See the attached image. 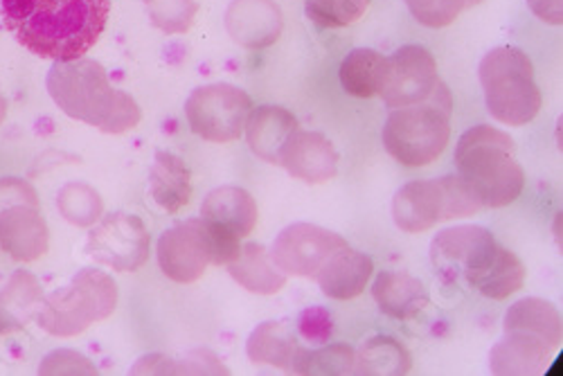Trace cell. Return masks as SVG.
Segmentation results:
<instances>
[{
  "mask_svg": "<svg viewBox=\"0 0 563 376\" xmlns=\"http://www.w3.org/2000/svg\"><path fill=\"white\" fill-rule=\"evenodd\" d=\"M152 197L169 214L180 212L192 201V174L187 163L169 152H158L152 167Z\"/></svg>",
  "mask_w": 563,
  "mask_h": 376,
  "instance_id": "d4e9b609",
  "label": "cell"
},
{
  "mask_svg": "<svg viewBox=\"0 0 563 376\" xmlns=\"http://www.w3.org/2000/svg\"><path fill=\"white\" fill-rule=\"evenodd\" d=\"M152 23L165 34H183L195 25L199 3L197 0H150Z\"/></svg>",
  "mask_w": 563,
  "mask_h": 376,
  "instance_id": "836d02e7",
  "label": "cell"
},
{
  "mask_svg": "<svg viewBox=\"0 0 563 376\" xmlns=\"http://www.w3.org/2000/svg\"><path fill=\"white\" fill-rule=\"evenodd\" d=\"M279 165L302 183L320 185L339 174V152L327 135L298 129L282 150Z\"/></svg>",
  "mask_w": 563,
  "mask_h": 376,
  "instance_id": "5bb4252c",
  "label": "cell"
},
{
  "mask_svg": "<svg viewBox=\"0 0 563 376\" xmlns=\"http://www.w3.org/2000/svg\"><path fill=\"white\" fill-rule=\"evenodd\" d=\"M133 374H228V367L210 352H195L187 361H174L163 354H150L140 358Z\"/></svg>",
  "mask_w": 563,
  "mask_h": 376,
  "instance_id": "1f68e13d",
  "label": "cell"
},
{
  "mask_svg": "<svg viewBox=\"0 0 563 376\" xmlns=\"http://www.w3.org/2000/svg\"><path fill=\"white\" fill-rule=\"evenodd\" d=\"M345 246L350 244L332 230L313 223H294L275 237L271 259L287 275L316 277L330 257Z\"/></svg>",
  "mask_w": 563,
  "mask_h": 376,
  "instance_id": "30bf717a",
  "label": "cell"
},
{
  "mask_svg": "<svg viewBox=\"0 0 563 376\" xmlns=\"http://www.w3.org/2000/svg\"><path fill=\"white\" fill-rule=\"evenodd\" d=\"M152 237L135 214L113 212L90 230L88 255L120 273H135L150 259Z\"/></svg>",
  "mask_w": 563,
  "mask_h": 376,
  "instance_id": "9c48e42d",
  "label": "cell"
},
{
  "mask_svg": "<svg viewBox=\"0 0 563 376\" xmlns=\"http://www.w3.org/2000/svg\"><path fill=\"white\" fill-rule=\"evenodd\" d=\"M38 372L41 374H98V367L79 352L59 350L43 358Z\"/></svg>",
  "mask_w": 563,
  "mask_h": 376,
  "instance_id": "d590c367",
  "label": "cell"
},
{
  "mask_svg": "<svg viewBox=\"0 0 563 376\" xmlns=\"http://www.w3.org/2000/svg\"><path fill=\"white\" fill-rule=\"evenodd\" d=\"M300 336L311 345H324L334 332V322L322 307H311L300 313L298 320Z\"/></svg>",
  "mask_w": 563,
  "mask_h": 376,
  "instance_id": "8d00e7d4",
  "label": "cell"
},
{
  "mask_svg": "<svg viewBox=\"0 0 563 376\" xmlns=\"http://www.w3.org/2000/svg\"><path fill=\"white\" fill-rule=\"evenodd\" d=\"M296 115L277 104H264L255 109L246 122V137L251 152L264 163L279 165V154L289 143V137L298 131Z\"/></svg>",
  "mask_w": 563,
  "mask_h": 376,
  "instance_id": "ac0fdd59",
  "label": "cell"
},
{
  "mask_svg": "<svg viewBox=\"0 0 563 376\" xmlns=\"http://www.w3.org/2000/svg\"><path fill=\"white\" fill-rule=\"evenodd\" d=\"M201 219L246 240L257 225V203L244 187H217L201 206Z\"/></svg>",
  "mask_w": 563,
  "mask_h": 376,
  "instance_id": "ffe728a7",
  "label": "cell"
},
{
  "mask_svg": "<svg viewBox=\"0 0 563 376\" xmlns=\"http://www.w3.org/2000/svg\"><path fill=\"white\" fill-rule=\"evenodd\" d=\"M455 165L460 180L483 208L511 206L526 190V172L516 161L514 140L489 124L462 133Z\"/></svg>",
  "mask_w": 563,
  "mask_h": 376,
  "instance_id": "3957f363",
  "label": "cell"
},
{
  "mask_svg": "<svg viewBox=\"0 0 563 376\" xmlns=\"http://www.w3.org/2000/svg\"><path fill=\"white\" fill-rule=\"evenodd\" d=\"M118 307L115 279L100 268H81L70 285L43 298L36 322L57 339L77 336L92 324L113 316Z\"/></svg>",
  "mask_w": 563,
  "mask_h": 376,
  "instance_id": "8992f818",
  "label": "cell"
},
{
  "mask_svg": "<svg viewBox=\"0 0 563 376\" xmlns=\"http://www.w3.org/2000/svg\"><path fill=\"white\" fill-rule=\"evenodd\" d=\"M57 208L62 217L77 228H88L92 223H98L104 212L102 197L86 183L64 185L57 195Z\"/></svg>",
  "mask_w": 563,
  "mask_h": 376,
  "instance_id": "4dcf8cb0",
  "label": "cell"
},
{
  "mask_svg": "<svg viewBox=\"0 0 563 376\" xmlns=\"http://www.w3.org/2000/svg\"><path fill=\"white\" fill-rule=\"evenodd\" d=\"M372 273H374L372 257L345 246L343 251L330 257V262L320 268L316 277L327 298L352 300L365 291Z\"/></svg>",
  "mask_w": 563,
  "mask_h": 376,
  "instance_id": "44dd1931",
  "label": "cell"
},
{
  "mask_svg": "<svg viewBox=\"0 0 563 376\" xmlns=\"http://www.w3.org/2000/svg\"><path fill=\"white\" fill-rule=\"evenodd\" d=\"M208 264L210 253L201 219L176 223L163 232L158 240V266L169 279L178 285H192L203 277Z\"/></svg>",
  "mask_w": 563,
  "mask_h": 376,
  "instance_id": "7c38bea8",
  "label": "cell"
},
{
  "mask_svg": "<svg viewBox=\"0 0 563 376\" xmlns=\"http://www.w3.org/2000/svg\"><path fill=\"white\" fill-rule=\"evenodd\" d=\"M372 296L386 316L397 320L417 318L431 302L429 291L421 285V279L395 270L379 273V277L374 279Z\"/></svg>",
  "mask_w": 563,
  "mask_h": 376,
  "instance_id": "7402d4cb",
  "label": "cell"
},
{
  "mask_svg": "<svg viewBox=\"0 0 563 376\" xmlns=\"http://www.w3.org/2000/svg\"><path fill=\"white\" fill-rule=\"evenodd\" d=\"M111 0H0L12 36L38 59H84L107 30Z\"/></svg>",
  "mask_w": 563,
  "mask_h": 376,
  "instance_id": "6da1fadb",
  "label": "cell"
},
{
  "mask_svg": "<svg viewBox=\"0 0 563 376\" xmlns=\"http://www.w3.org/2000/svg\"><path fill=\"white\" fill-rule=\"evenodd\" d=\"M464 279L481 296L489 300H505L523 289L526 266L511 251L496 242L476 266L464 273Z\"/></svg>",
  "mask_w": 563,
  "mask_h": 376,
  "instance_id": "2e32d148",
  "label": "cell"
},
{
  "mask_svg": "<svg viewBox=\"0 0 563 376\" xmlns=\"http://www.w3.org/2000/svg\"><path fill=\"white\" fill-rule=\"evenodd\" d=\"M481 84L489 113L509 126L532 122L543 104L532 59L511 45H500L481 62Z\"/></svg>",
  "mask_w": 563,
  "mask_h": 376,
  "instance_id": "5b68a950",
  "label": "cell"
},
{
  "mask_svg": "<svg viewBox=\"0 0 563 376\" xmlns=\"http://www.w3.org/2000/svg\"><path fill=\"white\" fill-rule=\"evenodd\" d=\"M410 367V352L390 336H374L356 352V369L365 376H404Z\"/></svg>",
  "mask_w": 563,
  "mask_h": 376,
  "instance_id": "f1b7e54d",
  "label": "cell"
},
{
  "mask_svg": "<svg viewBox=\"0 0 563 376\" xmlns=\"http://www.w3.org/2000/svg\"><path fill=\"white\" fill-rule=\"evenodd\" d=\"M225 30L244 48L262 51L279 38L285 19L275 0H232L225 12Z\"/></svg>",
  "mask_w": 563,
  "mask_h": 376,
  "instance_id": "9a60e30c",
  "label": "cell"
},
{
  "mask_svg": "<svg viewBox=\"0 0 563 376\" xmlns=\"http://www.w3.org/2000/svg\"><path fill=\"white\" fill-rule=\"evenodd\" d=\"M483 206L457 174L438 180L406 183L393 199V219L399 230L417 234L451 219L472 217Z\"/></svg>",
  "mask_w": 563,
  "mask_h": 376,
  "instance_id": "52a82bcc",
  "label": "cell"
},
{
  "mask_svg": "<svg viewBox=\"0 0 563 376\" xmlns=\"http://www.w3.org/2000/svg\"><path fill=\"white\" fill-rule=\"evenodd\" d=\"M230 277L251 294L273 296L285 289L287 273H282L262 244H244L240 257L228 264Z\"/></svg>",
  "mask_w": 563,
  "mask_h": 376,
  "instance_id": "4316f807",
  "label": "cell"
},
{
  "mask_svg": "<svg viewBox=\"0 0 563 376\" xmlns=\"http://www.w3.org/2000/svg\"><path fill=\"white\" fill-rule=\"evenodd\" d=\"M21 201H30V203H38V195L34 187L23 180V178H0V208L12 206V203H21Z\"/></svg>",
  "mask_w": 563,
  "mask_h": 376,
  "instance_id": "74e56055",
  "label": "cell"
},
{
  "mask_svg": "<svg viewBox=\"0 0 563 376\" xmlns=\"http://www.w3.org/2000/svg\"><path fill=\"white\" fill-rule=\"evenodd\" d=\"M548 343L532 334L505 332V339L498 341L489 354V365L494 374L523 376V374H543L554 356Z\"/></svg>",
  "mask_w": 563,
  "mask_h": 376,
  "instance_id": "d6986e66",
  "label": "cell"
},
{
  "mask_svg": "<svg viewBox=\"0 0 563 376\" xmlns=\"http://www.w3.org/2000/svg\"><path fill=\"white\" fill-rule=\"evenodd\" d=\"M494 242V232L483 225H455L442 230L433 240L431 259L440 273L453 279L472 266Z\"/></svg>",
  "mask_w": 563,
  "mask_h": 376,
  "instance_id": "e0dca14e",
  "label": "cell"
},
{
  "mask_svg": "<svg viewBox=\"0 0 563 376\" xmlns=\"http://www.w3.org/2000/svg\"><path fill=\"white\" fill-rule=\"evenodd\" d=\"M300 350L302 347L294 334V329L285 320H266L257 324L246 345V354L253 363L291 372Z\"/></svg>",
  "mask_w": 563,
  "mask_h": 376,
  "instance_id": "484cf974",
  "label": "cell"
},
{
  "mask_svg": "<svg viewBox=\"0 0 563 376\" xmlns=\"http://www.w3.org/2000/svg\"><path fill=\"white\" fill-rule=\"evenodd\" d=\"M251 113L253 100L249 92L230 84L201 86L185 102V118L192 133L219 145L240 140Z\"/></svg>",
  "mask_w": 563,
  "mask_h": 376,
  "instance_id": "ba28073f",
  "label": "cell"
},
{
  "mask_svg": "<svg viewBox=\"0 0 563 376\" xmlns=\"http://www.w3.org/2000/svg\"><path fill=\"white\" fill-rule=\"evenodd\" d=\"M369 0H307V16L324 30L347 27L367 12Z\"/></svg>",
  "mask_w": 563,
  "mask_h": 376,
  "instance_id": "d6a6232c",
  "label": "cell"
},
{
  "mask_svg": "<svg viewBox=\"0 0 563 376\" xmlns=\"http://www.w3.org/2000/svg\"><path fill=\"white\" fill-rule=\"evenodd\" d=\"M145 3H150V0H145Z\"/></svg>",
  "mask_w": 563,
  "mask_h": 376,
  "instance_id": "b9f144b4",
  "label": "cell"
},
{
  "mask_svg": "<svg viewBox=\"0 0 563 376\" xmlns=\"http://www.w3.org/2000/svg\"><path fill=\"white\" fill-rule=\"evenodd\" d=\"M339 77L347 96L358 100H372L384 92L388 59L377 51L356 48L343 59Z\"/></svg>",
  "mask_w": 563,
  "mask_h": 376,
  "instance_id": "83f0119b",
  "label": "cell"
},
{
  "mask_svg": "<svg viewBox=\"0 0 563 376\" xmlns=\"http://www.w3.org/2000/svg\"><path fill=\"white\" fill-rule=\"evenodd\" d=\"M43 302V289L36 275L30 270H16L8 285L0 289V336L21 332V329L36 318Z\"/></svg>",
  "mask_w": 563,
  "mask_h": 376,
  "instance_id": "603a6c76",
  "label": "cell"
},
{
  "mask_svg": "<svg viewBox=\"0 0 563 376\" xmlns=\"http://www.w3.org/2000/svg\"><path fill=\"white\" fill-rule=\"evenodd\" d=\"M417 23L424 27H446L464 10V0H404Z\"/></svg>",
  "mask_w": 563,
  "mask_h": 376,
  "instance_id": "e575fe53",
  "label": "cell"
},
{
  "mask_svg": "<svg viewBox=\"0 0 563 376\" xmlns=\"http://www.w3.org/2000/svg\"><path fill=\"white\" fill-rule=\"evenodd\" d=\"M48 92L68 118L104 133H126L143 120L137 102L111 84L100 62H55L48 73Z\"/></svg>",
  "mask_w": 563,
  "mask_h": 376,
  "instance_id": "7a4b0ae2",
  "label": "cell"
},
{
  "mask_svg": "<svg viewBox=\"0 0 563 376\" xmlns=\"http://www.w3.org/2000/svg\"><path fill=\"white\" fill-rule=\"evenodd\" d=\"M5 118H8V100L0 96V124L5 122Z\"/></svg>",
  "mask_w": 563,
  "mask_h": 376,
  "instance_id": "ab89813d",
  "label": "cell"
},
{
  "mask_svg": "<svg viewBox=\"0 0 563 376\" xmlns=\"http://www.w3.org/2000/svg\"><path fill=\"white\" fill-rule=\"evenodd\" d=\"M449 137L451 98L444 84H438L427 102L395 109L384 126L388 154L408 169L433 165L444 154Z\"/></svg>",
  "mask_w": 563,
  "mask_h": 376,
  "instance_id": "277c9868",
  "label": "cell"
},
{
  "mask_svg": "<svg viewBox=\"0 0 563 376\" xmlns=\"http://www.w3.org/2000/svg\"><path fill=\"white\" fill-rule=\"evenodd\" d=\"M481 3H483V0H464V8H476Z\"/></svg>",
  "mask_w": 563,
  "mask_h": 376,
  "instance_id": "60d3db41",
  "label": "cell"
},
{
  "mask_svg": "<svg viewBox=\"0 0 563 376\" xmlns=\"http://www.w3.org/2000/svg\"><path fill=\"white\" fill-rule=\"evenodd\" d=\"M438 62L424 45H404L388 59L382 98L388 109L427 102L438 88Z\"/></svg>",
  "mask_w": 563,
  "mask_h": 376,
  "instance_id": "8fae6325",
  "label": "cell"
},
{
  "mask_svg": "<svg viewBox=\"0 0 563 376\" xmlns=\"http://www.w3.org/2000/svg\"><path fill=\"white\" fill-rule=\"evenodd\" d=\"M505 332H523L541 339L552 350L561 347L563 341V318L561 311L541 298H523L514 302L503 320Z\"/></svg>",
  "mask_w": 563,
  "mask_h": 376,
  "instance_id": "cb8c5ba5",
  "label": "cell"
},
{
  "mask_svg": "<svg viewBox=\"0 0 563 376\" xmlns=\"http://www.w3.org/2000/svg\"><path fill=\"white\" fill-rule=\"evenodd\" d=\"M38 203L21 201L0 208V248L16 262H36L51 246V232Z\"/></svg>",
  "mask_w": 563,
  "mask_h": 376,
  "instance_id": "4fadbf2b",
  "label": "cell"
},
{
  "mask_svg": "<svg viewBox=\"0 0 563 376\" xmlns=\"http://www.w3.org/2000/svg\"><path fill=\"white\" fill-rule=\"evenodd\" d=\"M294 372L309 376H347L358 374L356 350L343 343L327 345L320 350H300Z\"/></svg>",
  "mask_w": 563,
  "mask_h": 376,
  "instance_id": "f546056e",
  "label": "cell"
},
{
  "mask_svg": "<svg viewBox=\"0 0 563 376\" xmlns=\"http://www.w3.org/2000/svg\"><path fill=\"white\" fill-rule=\"evenodd\" d=\"M530 10L550 25L563 23V0H528Z\"/></svg>",
  "mask_w": 563,
  "mask_h": 376,
  "instance_id": "f35d334b",
  "label": "cell"
}]
</instances>
